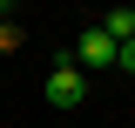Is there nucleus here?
<instances>
[{
  "label": "nucleus",
  "instance_id": "obj_4",
  "mask_svg": "<svg viewBox=\"0 0 135 128\" xmlns=\"http://www.w3.org/2000/svg\"><path fill=\"white\" fill-rule=\"evenodd\" d=\"M27 34H20V20H0V47H20Z\"/></svg>",
  "mask_w": 135,
  "mask_h": 128
},
{
  "label": "nucleus",
  "instance_id": "obj_2",
  "mask_svg": "<svg viewBox=\"0 0 135 128\" xmlns=\"http://www.w3.org/2000/svg\"><path fill=\"white\" fill-rule=\"evenodd\" d=\"M81 101H88V74L61 54V61H54V74H47V108H81Z\"/></svg>",
  "mask_w": 135,
  "mask_h": 128
},
{
  "label": "nucleus",
  "instance_id": "obj_3",
  "mask_svg": "<svg viewBox=\"0 0 135 128\" xmlns=\"http://www.w3.org/2000/svg\"><path fill=\"white\" fill-rule=\"evenodd\" d=\"M95 27H101V34H108V41L122 47V41H135V7H115V14H101Z\"/></svg>",
  "mask_w": 135,
  "mask_h": 128
},
{
  "label": "nucleus",
  "instance_id": "obj_5",
  "mask_svg": "<svg viewBox=\"0 0 135 128\" xmlns=\"http://www.w3.org/2000/svg\"><path fill=\"white\" fill-rule=\"evenodd\" d=\"M115 67H128V74H135V41H122V47H115Z\"/></svg>",
  "mask_w": 135,
  "mask_h": 128
},
{
  "label": "nucleus",
  "instance_id": "obj_6",
  "mask_svg": "<svg viewBox=\"0 0 135 128\" xmlns=\"http://www.w3.org/2000/svg\"><path fill=\"white\" fill-rule=\"evenodd\" d=\"M0 14H7V7H0Z\"/></svg>",
  "mask_w": 135,
  "mask_h": 128
},
{
  "label": "nucleus",
  "instance_id": "obj_1",
  "mask_svg": "<svg viewBox=\"0 0 135 128\" xmlns=\"http://www.w3.org/2000/svg\"><path fill=\"white\" fill-rule=\"evenodd\" d=\"M68 61L81 67V74H108V67H115V41H108L101 27H81V34H74V54H68Z\"/></svg>",
  "mask_w": 135,
  "mask_h": 128
}]
</instances>
